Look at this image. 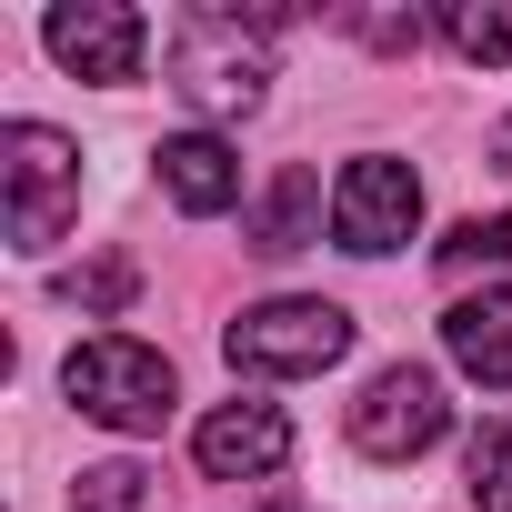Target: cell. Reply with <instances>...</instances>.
<instances>
[{
	"instance_id": "3957f363",
	"label": "cell",
	"mask_w": 512,
	"mask_h": 512,
	"mask_svg": "<svg viewBox=\"0 0 512 512\" xmlns=\"http://www.w3.org/2000/svg\"><path fill=\"white\" fill-rule=\"evenodd\" d=\"M61 392H71L91 422H111V432H161V422H171V402H181L171 362H161L151 342H131V332L81 342V352L61 362Z\"/></svg>"
},
{
	"instance_id": "9a60e30c",
	"label": "cell",
	"mask_w": 512,
	"mask_h": 512,
	"mask_svg": "<svg viewBox=\"0 0 512 512\" xmlns=\"http://www.w3.org/2000/svg\"><path fill=\"white\" fill-rule=\"evenodd\" d=\"M131 292H141V272L121 262V251H101L91 272H71V282H61V302H81V312H121Z\"/></svg>"
},
{
	"instance_id": "7a4b0ae2",
	"label": "cell",
	"mask_w": 512,
	"mask_h": 512,
	"mask_svg": "<svg viewBox=\"0 0 512 512\" xmlns=\"http://www.w3.org/2000/svg\"><path fill=\"white\" fill-rule=\"evenodd\" d=\"M0 191H11V251H41L81 221V141H61L51 121H11L0 131Z\"/></svg>"
},
{
	"instance_id": "2e32d148",
	"label": "cell",
	"mask_w": 512,
	"mask_h": 512,
	"mask_svg": "<svg viewBox=\"0 0 512 512\" xmlns=\"http://www.w3.org/2000/svg\"><path fill=\"white\" fill-rule=\"evenodd\" d=\"M442 262H452V272H472V262H512V221H462V231L442 241Z\"/></svg>"
},
{
	"instance_id": "277c9868",
	"label": "cell",
	"mask_w": 512,
	"mask_h": 512,
	"mask_svg": "<svg viewBox=\"0 0 512 512\" xmlns=\"http://www.w3.org/2000/svg\"><path fill=\"white\" fill-rule=\"evenodd\" d=\"M221 352H231V372H332L342 352H352V312L342 302H251L231 332H221Z\"/></svg>"
},
{
	"instance_id": "ac0fdd59",
	"label": "cell",
	"mask_w": 512,
	"mask_h": 512,
	"mask_svg": "<svg viewBox=\"0 0 512 512\" xmlns=\"http://www.w3.org/2000/svg\"><path fill=\"white\" fill-rule=\"evenodd\" d=\"M262 512H292V502H262Z\"/></svg>"
},
{
	"instance_id": "5b68a950",
	"label": "cell",
	"mask_w": 512,
	"mask_h": 512,
	"mask_svg": "<svg viewBox=\"0 0 512 512\" xmlns=\"http://www.w3.org/2000/svg\"><path fill=\"white\" fill-rule=\"evenodd\" d=\"M442 432H452V402H442V382H432L422 362L372 372L362 402H352V452H372V462H412V452H432Z\"/></svg>"
},
{
	"instance_id": "7c38bea8",
	"label": "cell",
	"mask_w": 512,
	"mask_h": 512,
	"mask_svg": "<svg viewBox=\"0 0 512 512\" xmlns=\"http://www.w3.org/2000/svg\"><path fill=\"white\" fill-rule=\"evenodd\" d=\"M442 31H452L462 61H512V0H452Z\"/></svg>"
},
{
	"instance_id": "30bf717a",
	"label": "cell",
	"mask_w": 512,
	"mask_h": 512,
	"mask_svg": "<svg viewBox=\"0 0 512 512\" xmlns=\"http://www.w3.org/2000/svg\"><path fill=\"white\" fill-rule=\"evenodd\" d=\"M442 352L482 382V392H512V292H462L442 312Z\"/></svg>"
},
{
	"instance_id": "8992f818",
	"label": "cell",
	"mask_w": 512,
	"mask_h": 512,
	"mask_svg": "<svg viewBox=\"0 0 512 512\" xmlns=\"http://www.w3.org/2000/svg\"><path fill=\"white\" fill-rule=\"evenodd\" d=\"M412 221H422V181L402 171V161H382V151H362L342 181H332V241L342 251H402L412 241Z\"/></svg>"
},
{
	"instance_id": "e0dca14e",
	"label": "cell",
	"mask_w": 512,
	"mask_h": 512,
	"mask_svg": "<svg viewBox=\"0 0 512 512\" xmlns=\"http://www.w3.org/2000/svg\"><path fill=\"white\" fill-rule=\"evenodd\" d=\"M362 41H372V51H412L422 21H412V11H402V21H392V11H362Z\"/></svg>"
},
{
	"instance_id": "9c48e42d",
	"label": "cell",
	"mask_w": 512,
	"mask_h": 512,
	"mask_svg": "<svg viewBox=\"0 0 512 512\" xmlns=\"http://www.w3.org/2000/svg\"><path fill=\"white\" fill-rule=\"evenodd\" d=\"M151 161H161V191H171L191 221H211V211L241 201V151H231L221 131H171Z\"/></svg>"
},
{
	"instance_id": "8fae6325",
	"label": "cell",
	"mask_w": 512,
	"mask_h": 512,
	"mask_svg": "<svg viewBox=\"0 0 512 512\" xmlns=\"http://www.w3.org/2000/svg\"><path fill=\"white\" fill-rule=\"evenodd\" d=\"M312 241H322V181L302 161H282L262 211H251V251H262V262H292V251H312Z\"/></svg>"
},
{
	"instance_id": "6da1fadb",
	"label": "cell",
	"mask_w": 512,
	"mask_h": 512,
	"mask_svg": "<svg viewBox=\"0 0 512 512\" xmlns=\"http://www.w3.org/2000/svg\"><path fill=\"white\" fill-rule=\"evenodd\" d=\"M241 31H282V11H221L211 0V11H181V31H171V91L201 121H251L272 91V61Z\"/></svg>"
},
{
	"instance_id": "ba28073f",
	"label": "cell",
	"mask_w": 512,
	"mask_h": 512,
	"mask_svg": "<svg viewBox=\"0 0 512 512\" xmlns=\"http://www.w3.org/2000/svg\"><path fill=\"white\" fill-rule=\"evenodd\" d=\"M191 462H201L211 482H272V472L292 462V422H282V402H221V412H201Z\"/></svg>"
},
{
	"instance_id": "52a82bcc",
	"label": "cell",
	"mask_w": 512,
	"mask_h": 512,
	"mask_svg": "<svg viewBox=\"0 0 512 512\" xmlns=\"http://www.w3.org/2000/svg\"><path fill=\"white\" fill-rule=\"evenodd\" d=\"M51 61L81 71V81H141V51H151V21L131 11V0H61V11L41 21Z\"/></svg>"
},
{
	"instance_id": "5bb4252c",
	"label": "cell",
	"mask_w": 512,
	"mask_h": 512,
	"mask_svg": "<svg viewBox=\"0 0 512 512\" xmlns=\"http://www.w3.org/2000/svg\"><path fill=\"white\" fill-rule=\"evenodd\" d=\"M141 502H151V472L141 462H91L71 482V512H141Z\"/></svg>"
},
{
	"instance_id": "4fadbf2b",
	"label": "cell",
	"mask_w": 512,
	"mask_h": 512,
	"mask_svg": "<svg viewBox=\"0 0 512 512\" xmlns=\"http://www.w3.org/2000/svg\"><path fill=\"white\" fill-rule=\"evenodd\" d=\"M462 472H472V512H512V422H482Z\"/></svg>"
}]
</instances>
